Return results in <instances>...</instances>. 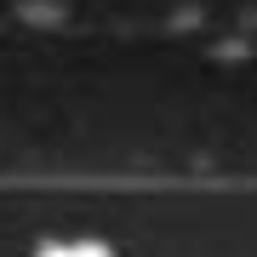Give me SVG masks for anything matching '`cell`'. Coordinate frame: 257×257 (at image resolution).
Listing matches in <instances>:
<instances>
[{
    "label": "cell",
    "mask_w": 257,
    "mask_h": 257,
    "mask_svg": "<svg viewBox=\"0 0 257 257\" xmlns=\"http://www.w3.org/2000/svg\"><path fill=\"white\" fill-rule=\"evenodd\" d=\"M29 257H120V251L97 234H46Z\"/></svg>",
    "instance_id": "obj_1"
}]
</instances>
